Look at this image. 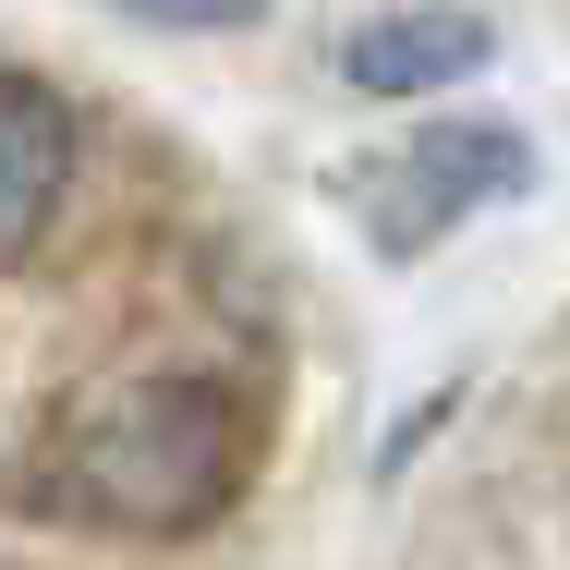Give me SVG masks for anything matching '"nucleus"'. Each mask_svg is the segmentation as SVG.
I'll return each mask as SVG.
<instances>
[{
	"label": "nucleus",
	"mask_w": 570,
	"mask_h": 570,
	"mask_svg": "<svg viewBox=\"0 0 570 570\" xmlns=\"http://www.w3.org/2000/svg\"><path fill=\"white\" fill-rule=\"evenodd\" d=\"M61 195H73V110H61L37 73L0 61V267L49 243Z\"/></svg>",
	"instance_id": "f03ea898"
},
{
	"label": "nucleus",
	"mask_w": 570,
	"mask_h": 570,
	"mask_svg": "<svg viewBox=\"0 0 570 570\" xmlns=\"http://www.w3.org/2000/svg\"><path fill=\"white\" fill-rule=\"evenodd\" d=\"M376 183H413V207L389 219V243H425L438 219L485 207V195H510V183H522V146H510L498 121H450V134H413Z\"/></svg>",
	"instance_id": "20e7f679"
},
{
	"label": "nucleus",
	"mask_w": 570,
	"mask_h": 570,
	"mask_svg": "<svg viewBox=\"0 0 570 570\" xmlns=\"http://www.w3.org/2000/svg\"><path fill=\"white\" fill-rule=\"evenodd\" d=\"M121 12H146V24H243L267 0H121Z\"/></svg>",
	"instance_id": "39448f33"
},
{
	"label": "nucleus",
	"mask_w": 570,
	"mask_h": 570,
	"mask_svg": "<svg viewBox=\"0 0 570 570\" xmlns=\"http://www.w3.org/2000/svg\"><path fill=\"white\" fill-rule=\"evenodd\" d=\"M485 24L450 12V0H425V12H376V24H352L341 37V73L364 98H450L461 73H485Z\"/></svg>",
	"instance_id": "7ed1b4c3"
},
{
	"label": "nucleus",
	"mask_w": 570,
	"mask_h": 570,
	"mask_svg": "<svg viewBox=\"0 0 570 570\" xmlns=\"http://www.w3.org/2000/svg\"><path fill=\"white\" fill-rule=\"evenodd\" d=\"M243 450H255L243 389L158 364V376H110V389H86V401L49 425V450H37V498L73 510V522H110V534H195V522H219V510H230Z\"/></svg>",
	"instance_id": "f257e3e1"
}]
</instances>
